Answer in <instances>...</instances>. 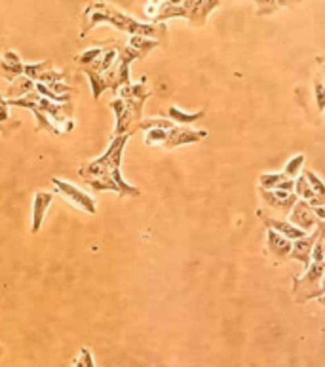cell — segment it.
<instances>
[{
    "instance_id": "obj_6",
    "label": "cell",
    "mask_w": 325,
    "mask_h": 367,
    "mask_svg": "<svg viewBox=\"0 0 325 367\" xmlns=\"http://www.w3.org/2000/svg\"><path fill=\"white\" fill-rule=\"evenodd\" d=\"M208 137L206 130H194L190 126H175L168 130V139L164 143V149L173 150L181 145H190V143H200Z\"/></svg>"
},
{
    "instance_id": "obj_24",
    "label": "cell",
    "mask_w": 325,
    "mask_h": 367,
    "mask_svg": "<svg viewBox=\"0 0 325 367\" xmlns=\"http://www.w3.org/2000/svg\"><path fill=\"white\" fill-rule=\"evenodd\" d=\"M295 195H297V198H301V200H306V202H310L314 196H316V192L312 190V187H310V183L306 181V177L304 175H299L297 179H295Z\"/></svg>"
},
{
    "instance_id": "obj_29",
    "label": "cell",
    "mask_w": 325,
    "mask_h": 367,
    "mask_svg": "<svg viewBox=\"0 0 325 367\" xmlns=\"http://www.w3.org/2000/svg\"><path fill=\"white\" fill-rule=\"evenodd\" d=\"M75 367H95L92 350H90L88 346H82V348H80L77 359H75Z\"/></svg>"
},
{
    "instance_id": "obj_22",
    "label": "cell",
    "mask_w": 325,
    "mask_h": 367,
    "mask_svg": "<svg viewBox=\"0 0 325 367\" xmlns=\"http://www.w3.org/2000/svg\"><path fill=\"white\" fill-rule=\"evenodd\" d=\"M304 160H306V157L304 155H295L293 158H289V162L286 164V168H284V175H286V179H291L295 181L299 175H301L302 172V166H304Z\"/></svg>"
},
{
    "instance_id": "obj_8",
    "label": "cell",
    "mask_w": 325,
    "mask_h": 367,
    "mask_svg": "<svg viewBox=\"0 0 325 367\" xmlns=\"http://www.w3.org/2000/svg\"><path fill=\"white\" fill-rule=\"evenodd\" d=\"M35 90H37L44 99H50V101L54 103H72V95L77 94V88L70 86L67 82L37 84Z\"/></svg>"
},
{
    "instance_id": "obj_16",
    "label": "cell",
    "mask_w": 325,
    "mask_h": 367,
    "mask_svg": "<svg viewBox=\"0 0 325 367\" xmlns=\"http://www.w3.org/2000/svg\"><path fill=\"white\" fill-rule=\"evenodd\" d=\"M206 117V110H196V112H186V110L179 109L175 105L168 107V120H171L175 126H190L198 122L200 118Z\"/></svg>"
},
{
    "instance_id": "obj_2",
    "label": "cell",
    "mask_w": 325,
    "mask_h": 367,
    "mask_svg": "<svg viewBox=\"0 0 325 367\" xmlns=\"http://www.w3.org/2000/svg\"><path fill=\"white\" fill-rule=\"evenodd\" d=\"M101 23L110 25L130 37H147V39L158 40L160 44L168 42V25L137 21L135 17L128 16L108 2H92L86 6L80 17V39L88 37V32Z\"/></svg>"
},
{
    "instance_id": "obj_32",
    "label": "cell",
    "mask_w": 325,
    "mask_h": 367,
    "mask_svg": "<svg viewBox=\"0 0 325 367\" xmlns=\"http://www.w3.org/2000/svg\"><path fill=\"white\" fill-rule=\"evenodd\" d=\"M322 289H324V291H325V276H324V278H322Z\"/></svg>"
},
{
    "instance_id": "obj_26",
    "label": "cell",
    "mask_w": 325,
    "mask_h": 367,
    "mask_svg": "<svg viewBox=\"0 0 325 367\" xmlns=\"http://www.w3.org/2000/svg\"><path fill=\"white\" fill-rule=\"evenodd\" d=\"M301 173L306 177L310 187H312V190H314L317 196H325V183L317 177V173H314L312 170H308V168H302Z\"/></svg>"
},
{
    "instance_id": "obj_21",
    "label": "cell",
    "mask_w": 325,
    "mask_h": 367,
    "mask_svg": "<svg viewBox=\"0 0 325 367\" xmlns=\"http://www.w3.org/2000/svg\"><path fill=\"white\" fill-rule=\"evenodd\" d=\"M175 124L168 118H143L137 126V132H148V130H171Z\"/></svg>"
},
{
    "instance_id": "obj_20",
    "label": "cell",
    "mask_w": 325,
    "mask_h": 367,
    "mask_svg": "<svg viewBox=\"0 0 325 367\" xmlns=\"http://www.w3.org/2000/svg\"><path fill=\"white\" fill-rule=\"evenodd\" d=\"M128 46H132L133 50H137L141 54V57L145 59L152 50H156V48H160V42L158 40H152V39H147V37H130V40H128Z\"/></svg>"
},
{
    "instance_id": "obj_13",
    "label": "cell",
    "mask_w": 325,
    "mask_h": 367,
    "mask_svg": "<svg viewBox=\"0 0 325 367\" xmlns=\"http://www.w3.org/2000/svg\"><path fill=\"white\" fill-rule=\"evenodd\" d=\"M25 63L21 61V57L14 52V50H4L0 55V72L2 77L8 80L10 84L19 77H23Z\"/></svg>"
},
{
    "instance_id": "obj_12",
    "label": "cell",
    "mask_w": 325,
    "mask_h": 367,
    "mask_svg": "<svg viewBox=\"0 0 325 367\" xmlns=\"http://www.w3.org/2000/svg\"><path fill=\"white\" fill-rule=\"evenodd\" d=\"M317 236H319V228H314L312 235L304 236L301 240H295L293 248H291V253H289V259L291 261H301L304 265V270L310 266V261H312V248L316 244Z\"/></svg>"
},
{
    "instance_id": "obj_9",
    "label": "cell",
    "mask_w": 325,
    "mask_h": 367,
    "mask_svg": "<svg viewBox=\"0 0 325 367\" xmlns=\"http://www.w3.org/2000/svg\"><path fill=\"white\" fill-rule=\"evenodd\" d=\"M291 248H293V242L287 240L284 236H279L278 232H274L270 228H266V251L272 257V261L279 265L289 259V253H291Z\"/></svg>"
},
{
    "instance_id": "obj_31",
    "label": "cell",
    "mask_w": 325,
    "mask_h": 367,
    "mask_svg": "<svg viewBox=\"0 0 325 367\" xmlns=\"http://www.w3.org/2000/svg\"><path fill=\"white\" fill-rule=\"evenodd\" d=\"M317 301H319V305H322L325 308V293H324V295H322V297L317 299Z\"/></svg>"
},
{
    "instance_id": "obj_19",
    "label": "cell",
    "mask_w": 325,
    "mask_h": 367,
    "mask_svg": "<svg viewBox=\"0 0 325 367\" xmlns=\"http://www.w3.org/2000/svg\"><path fill=\"white\" fill-rule=\"evenodd\" d=\"M50 69H54V61L52 59H46V61L40 63H25L23 75L27 79H31L35 84H39L40 79L44 77V72H48Z\"/></svg>"
},
{
    "instance_id": "obj_14",
    "label": "cell",
    "mask_w": 325,
    "mask_h": 367,
    "mask_svg": "<svg viewBox=\"0 0 325 367\" xmlns=\"http://www.w3.org/2000/svg\"><path fill=\"white\" fill-rule=\"evenodd\" d=\"M259 195L264 200V204H268L274 210L284 211L289 215V211L295 206V202L299 200L295 192H282V190H264V188H259Z\"/></svg>"
},
{
    "instance_id": "obj_3",
    "label": "cell",
    "mask_w": 325,
    "mask_h": 367,
    "mask_svg": "<svg viewBox=\"0 0 325 367\" xmlns=\"http://www.w3.org/2000/svg\"><path fill=\"white\" fill-rule=\"evenodd\" d=\"M148 97H150V92L147 90V77H143L137 84L132 82L130 86L118 90L117 97L108 103V107L117 117L112 137L137 133V126L143 120V107Z\"/></svg>"
},
{
    "instance_id": "obj_7",
    "label": "cell",
    "mask_w": 325,
    "mask_h": 367,
    "mask_svg": "<svg viewBox=\"0 0 325 367\" xmlns=\"http://www.w3.org/2000/svg\"><path fill=\"white\" fill-rule=\"evenodd\" d=\"M289 223L295 225L297 228H301L302 232L310 235L312 228L317 227L319 219L316 217L314 208L306 200H297L293 208H291V211H289Z\"/></svg>"
},
{
    "instance_id": "obj_27",
    "label": "cell",
    "mask_w": 325,
    "mask_h": 367,
    "mask_svg": "<svg viewBox=\"0 0 325 367\" xmlns=\"http://www.w3.org/2000/svg\"><path fill=\"white\" fill-rule=\"evenodd\" d=\"M166 139H168V130H148V132H145V145L147 147H156V145L164 147Z\"/></svg>"
},
{
    "instance_id": "obj_25",
    "label": "cell",
    "mask_w": 325,
    "mask_h": 367,
    "mask_svg": "<svg viewBox=\"0 0 325 367\" xmlns=\"http://www.w3.org/2000/svg\"><path fill=\"white\" fill-rule=\"evenodd\" d=\"M286 179L284 173H261L259 175V188H264V190H274L278 183Z\"/></svg>"
},
{
    "instance_id": "obj_34",
    "label": "cell",
    "mask_w": 325,
    "mask_h": 367,
    "mask_svg": "<svg viewBox=\"0 0 325 367\" xmlns=\"http://www.w3.org/2000/svg\"><path fill=\"white\" fill-rule=\"evenodd\" d=\"M324 115H325V112H324Z\"/></svg>"
},
{
    "instance_id": "obj_33",
    "label": "cell",
    "mask_w": 325,
    "mask_h": 367,
    "mask_svg": "<svg viewBox=\"0 0 325 367\" xmlns=\"http://www.w3.org/2000/svg\"><path fill=\"white\" fill-rule=\"evenodd\" d=\"M2 354H4V348H2V344H0V358H2Z\"/></svg>"
},
{
    "instance_id": "obj_17",
    "label": "cell",
    "mask_w": 325,
    "mask_h": 367,
    "mask_svg": "<svg viewBox=\"0 0 325 367\" xmlns=\"http://www.w3.org/2000/svg\"><path fill=\"white\" fill-rule=\"evenodd\" d=\"M35 82H32L31 79H27V77H19V79H16L12 84L8 86V90H6V94H2L8 101H12V99H21L23 95H27L29 92H32L35 90Z\"/></svg>"
},
{
    "instance_id": "obj_5",
    "label": "cell",
    "mask_w": 325,
    "mask_h": 367,
    "mask_svg": "<svg viewBox=\"0 0 325 367\" xmlns=\"http://www.w3.org/2000/svg\"><path fill=\"white\" fill-rule=\"evenodd\" d=\"M52 185L55 187V190L78 210H82L84 213H90V215H95L97 213V204L92 198V195L84 192L82 188L72 185L69 181L59 179V177H52Z\"/></svg>"
},
{
    "instance_id": "obj_15",
    "label": "cell",
    "mask_w": 325,
    "mask_h": 367,
    "mask_svg": "<svg viewBox=\"0 0 325 367\" xmlns=\"http://www.w3.org/2000/svg\"><path fill=\"white\" fill-rule=\"evenodd\" d=\"M259 215H261V213H259ZM261 219H263V223L270 228V230L278 232L279 236H284V238L291 240V242L301 240L304 236H308L306 232H302L301 228H297L295 225H291L289 221H284V219H270V217H264V215H261Z\"/></svg>"
},
{
    "instance_id": "obj_11",
    "label": "cell",
    "mask_w": 325,
    "mask_h": 367,
    "mask_svg": "<svg viewBox=\"0 0 325 367\" xmlns=\"http://www.w3.org/2000/svg\"><path fill=\"white\" fill-rule=\"evenodd\" d=\"M55 195L54 192H48V190H37L35 200H32V223H31V232L32 235H39L40 227L44 223L46 217L48 208L54 202Z\"/></svg>"
},
{
    "instance_id": "obj_23",
    "label": "cell",
    "mask_w": 325,
    "mask_h": 367,
    "mask_svg": "<svg viewBox=\"0 0 325 367\" xmlns=\"http://www.w3.org/2000/svg\"><path fill=\"white\" fill-rule=\"evenodd\" d=\"M103 50H105V46L88 48V50H84L82 54H78L77 57H75V63H78V67H80V69L90 67V65H92V63L95 61L101 54H103Z\"/></svg>"
},
{
    "instance_id": "obj_18",
    "label": "cell",
    "mask_w": 325,
    "mask_h": 367,
    "mask_svg": "<svg viewBox=\"0 0 325 367\" xmlns=\"http://www.w3.org/2000/svg\"><path fill=\"white\" fill-rule=\"evenodd\" d=\"M21 126V120L10 117V105L6 101V97L0 94V132L4 133L6 137L10 135L12 130H17Z\"/></svg>"
},
{
    "instance_id": "obj_1",
    "label": "cell",
    "mask_w": 325,
    "mask_h": 367,
    "mask_svg": "<svg viewBox=\"0 0 325 367\" xmlns=\"http://www.w3.org/2000/svg\"><path fill=\"white\" fill-rule=\"evenodd\" d=\"M130 137L132 135L112 137V143L108 145L105 155L88 160L80 166L78 175L86 181V185L92 190H95V192L112 190V192L124 196V198H137L141 195L139 188L135 185H130L122 177V155H124Z\"/></svg>"
},
{
    "instance_id": "obj_28",
    "label": "cell",
    "mask_w": 325,
    "mask_h": 367,
    "mask_svg": "<svg viewBox=\"0 0 325 367\" xmlns=\"http://www.w3.org/2000/svg\"><path fill=\"white\" fill-rule=\"evenodd\" d=\"M314 97H316L317 109L325 112V82L319 75L314 77Z\"/></svg>"
},
{
    "instance_id": "obj_30",
    "label": "cell",
    "mask_w": 325,
    "mask_h": 367,
    "mask_svg": "<svg viewBox=\"0 0 325 367\" xmlns=\"http://www.w3.org/2000/svg\"><path fill=\"white\" fill-rule=\"evenodd\" d=\"M282 6L279 4H272V2H259V8H257V16H268V14H272V12H276V10H279Z\"/></svg>"
},
{
    "instance_id": "obj_10",
    "label": "cell",
    "mask_w": 325,
    "mask_h": 367,
    "mask_svg": "<svg viewBox=\"0 0 325 367\" xmlns=\"http://www.w3.org/2000/svg\"><path fill=\"white\" fill-rule=\"evenodd\" d=\"M186 12H188V17L186 21L193 25V27H204L206 21H208V16L215 8L221 6V2L217 0H209V2H204V0H196V2H185Z\"/></svg>"
},
{
    "instance_id": "obj_4",
    "label": "cell",
    "mask_w": 325,
    "mask_h": 367,
    "mask_svg": "<svg viewBox=\"0 0 325 367\" xmlns=\"http://www.w3.org/2000/svg\"><path fill=\"white\" fill-rule=\"evenodd\" d=\"M325 276L324 263H312L304 270V276L293 280V293L297 303H306L310 299H319L325 291L322 289V278Z\"/></svg>"
}]
</instances>
